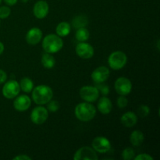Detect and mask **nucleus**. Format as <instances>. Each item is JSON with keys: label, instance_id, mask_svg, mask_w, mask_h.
Segmentation results:
<instances>
[{"label": "nucleus", "instance_id": "nucleus-3", "mask_svg": "<svg viewBox=\"0 0 160 160\" xmlns=\"http://www.w3.org/2000/svg\"><path fill=\"white\" fill-rule=\"evenodd\" d=\"M63 46L62 38L57 34H49L45 36L42 40V48L45 52L53 54L60 51Z\"/></svg>", "mask_w": 160, "mask_h": 160}, {"label": "nucleus", "instance_id": "nucleus-5", "mask_svg": "<svg viewBox=\"0 0 160 160\" xmlns=\"http://www.w3.org/2000/svg\"><path fill=\"white\" fill-rule=\"evenodd\" d=\"M20 92V88L19 82L15 80H10L6 82L2 89V95L7 99H12L19 95Z\"/></svg>", "mask_w": 160, "mask_h": 160}, {"label": "nucleus", "instance_id": "nucleus-33", "mask_svg": "<svg viewBox=\"0 0 160 160\" xmlns=\"http://www.w3.org/2000/svg\"><path fill=\"white\" fill-rule=\"evenodd\" d=\"M4 2H6V5L12 6H14L17 2V0H4Z\"/></svg>", "mask_w": 160, "mask_h": 160}, {"label": "nucleus", "instance_id": "nucleus-22", "mask_svg": "<svg viewBox=\"0 0 160 160\" xmlns=\"http://www.w3.org/2000/svg\"><path fill=\"white\" fill-rule=\"evenodd\" d=\"M19 84H20V90L25 93H30L34 88V82L29 78H23L20 80Z\"/></svg>", "mask_w": 160, "mask_h": 160}, {"label": "nucleus", "instance_id": "nucleus-34", "mask_svg": "<svg viewBox=\"0 0 160 160\" xmlns=\"http://www.w3.org/2000/svg\"><path fill=\"white\" fill-rule=\"evenodd\" d=\"M4 49H5L4 44H3L2 42H0V56H1V55L2 54V52H4Z\"/></svg>", "mask_w": 160, "mask_h": 160}, {"label": "nucleus", "instance_id": "nucleus-4", "mask_svg": "<svg viewBox=\"0 0 160 160\" xmlns=\"http://www.w3.org/2000/svg\"><path fill=\"white\" fill-rule=\"evenodd\" d=\"M128 62V56L123 52L115 51L109 55L108 58V64L109 67L114 70L123 69Z\"/></svg>", "mask_w": 160, "mask_h": 160}, {"label": "nucleus", "instance_id": "nucleus-6", "mask_svg": "<svg viewBox=\"0 0 160 160\" xmlns=\"http://www.w3.org/2000/svg\"><path fill=\"white\" fill-rule=\"evenodd\" d=\"M48 117V111L45 107L38 106L34 108L31 113V120L36 125L43 124Z\"/></svg>", "mask_w": 160, "mask_h": 160}, {"label": "nucleus", "instance_id": "nucleus-16", "mask_svg": "<svg viewBox=\"0 0 160 160\" xmlns=\"http://www.w3.org/2000/svg\"><path fill=\"white\" fill-rule=\"evenodd\" d=\"M97 106H98V111L104 115L110 113L112 109V102L106 96H102L98 99Z\"/></svg>", "mask_w": 160, "mask_h": 160}, {"label": "nucleus", "instance_id": "nucleus-26", "mask_svg": "<svg viewBox=\"0 0 160 160\" xmlns=\"http://www.w3.org/2000/svg\"><path fill=\"white\" fill-rule=\"evenodd\" d=\"M150 113V108L148 106H145V105H142V106H139V108L138 109V114L140 117L142 118H145V117H148Z\"/></svg>", "mask_w": 160, "mask_h": 160}, {"label": "nucleus", "instance_id": "nucleus-12", "mask_svg": "<svg viewBox=\"0 0 160 160\" xmlns=\"http://www.w3.org/2000/svg\"><path fill=\"white\" fill-rule=\"evenodd\" d=\"M109 75H110L109 69L106 67L101 66L93 70L91 77L95 84H99L107 81L108 78H109Z\"/></svg>", "mask_w": 160, "mask_h": 160}, {"label": "nucleus", "instance_id": "nucleus-30", "mask_svg": "<svg viewBox=\"0 0 160 160\" xmlns=\"http://www.w3.org/2000/svg\"><path fill=\"white\" fill-rule=\"evenodd\" d=\"M134 159L135 160H153V157L146 153H142L138 155L137 156H134Z\"/></svg>", "mask_w": 160, "mask_h": 160}, {"label": "nucleus", "instance_id": "nucleus-35", "mask_svg": "<svg viewBox=\"0 0 160 160\" xmlns=\"http://www.w3.org/2000/svg\"><path fill=\"white\" fill-rule=\"evenodd\" d=\"M20 1H21L22 2H23V3H26V2H28V0H20Z\"/></svg>", "mask_w": 160, "mask_h": 160}, {"label": "nucleus", "instance_id": "nucleus-32", "mask_svg": "<svg viewBox=\"0 0 160 160\" xmlns=\"http://www.w3.org/2000/svg\"><path fill=\"white\" fill-rule=\"evenodd\" d=\"M12 159L13 160H31L32 159V158L30 157L29 156H27V155H19V156H15Z\"/></svg>", "mask_w": 160, "mask_h": 160}, {"label": "nucleus", "instance_id": "nucleus-10", "mask_svg": "<svg viewBox=\"0 0 160 160\" xmlns=\"http://www.w3.org/2000/svg\"><path fill=\"white\" fill-rule=\"evenodd\" d=\"M76 54L79 57L82 58L84 59H88L93 57L95 54V50H94L93 46L87 42H79L76 45Z\"/></svg>", "mask_w": 160, "mask_h": 160}, {"label": "nucleus", "instance_id": "nucleus-29", "mask_svg": "<svg viewBox=\"0 0 160 160\" xmlns=\"http://www.w3.org/2000/svg\"><path fill=\"white\" fill-rule=\"evenodd\" d=\"M117 106L120 109H123V108L127 107L128 105V99L126 98L125 95H120L117 100Z\"/></svg>", "mask_w": 160, "mask_h": 160}, {"label": "nucleus", "instance_id": "nucleus-28", "mask_svg": "<svg viewBox=\"0 0 160 160\" xmlns=\"http://www.w3.org/2000/svg\"><path fill=\"white\" fill-rule=\"evenodd\" d=\"M11 13V9L9 6H3L0 7V19H6L9 17Z\"/></svg>", "mask_w": 160, "mask_h": 160}, {"label": "nucleus", "instance_id": "nucleus-1", "mask_svg": "<svg viewBox=\"0 0 160 160\" xmlns=\"http://www.w3.org/2000/svg\"><path fill=\"white\" fill-rule=\"evenodd\" d=\"M53 98V91L49 86L41 84L32 90V99L38 106L47 104Z\"/></svg>", "mask_w": 160, "mask_h": 160}, {"label": "nucleus", "instance_id": "nucleus-21", "mask_svg": "<svg viewBox=\"0 0 160 160\" xmlns=\"http://www.w3.org/2000/svg\"><path fill=\"white\" fill-rule=\"evenodd\" d=\"M41 62L45 69H52L56 65V59L52 54L45 52L42 55Z\"/></svg>", "mask_w": 160, "mask_h": 160}, {"label": "nucleus", "instance_id": "nucleus-9", "mask_svg": "<svg viewBox=\"0 0 160 160\" xmlns=\"http://www.w3.org/2000/svg\"><path fill=\"white\" fill-rule=\"evenodd\" d=\"M98 156L93 148L89 146H83L77 150L73 156L74 160H97Z\"/></svg>", "mask_w": 160, "mask_h": 160}, {"label": "nucleus", "instance_id": "nucleus-31", "mask_svg": "<svg viewBox=\"0 0 160 160\" xmlns=\"http://www.w3.org/2000/svg\"><path fill=\"white\" fill-rule=\"evenodd\" d=\"M7 80V74L3 70L0 69V84L5 83Z\"/></svg>", "mask_w": 160, "mask_h": 160}, {"label": "nucleus", "instance_id": "nucleus-2", "mask_svg": "<svg viewBox=\"0 0 160 160\" xmlns=\"http://www.w3.org/2000/svg\"><path fill=\"white\" fill-rule=\"evenodd\" d=\"M74 113L77 119L80 121L88 122L95 118L96 115V109L91 102L79 103L74 109Z\"/></svg>", "mask_w": 160, "mask_h": 160}, {"label": "nucleus", "instance_id": "nucleus-20", "mask_svg": "<svg viewBox=\"0 0 160 160\" xmlns=\"http://www.w3.org/2000/svg\"><path fill=\"white\" fill-rule=\"evenodd\" d=\"M88 24V19L87 16L84 15V14L76 16L72 20V26L75 29L85 28Z\"/></svg>", "mask_w": 160, "mask_h": 160}, {"label": "nucleus", "instance_id": "nucleus-23", "mask_svg": "<svg viewBox=\"0 0 160 160\" xmlns=\"http://www.w3.org/2000/svg\"><path fill=\"white\" fill-rule=\"evenodd\" d=\"M75 38L77 41L80 42H86L90 38V32L86 28H81L77 29L76 34H75Z\"/></svg>", "mask_w": 160, "mask_h": 160}, {"label": "nucleus", "instance_id": "nucleus-17", "mask_svg": "<svg viewBox=\"0 0 160 160\" xmlns=\"http://www.w3.org/2000/svg\"><path fill=\"white\" fill-rule=\"evenodd\" d=\"M120 122L126 128H132L138 122V117L134 112H127L120 117Z\"/></svg>", "mask_w": 160, "mask_h": 160}, {"label": "nucleus", "instance_id": "nucleus-25", "mask_svg": "<svg viewBox=\"0 0 160 160\" xmlns=\"http://www.w3.org/2000/svg\"><path fill=\"white\" fill-rule=\"evenodd\" d=\"M59 102L56 101V100H50L48 103H47V108L46 109H48V112H56L59 110Z\"/></svg>", "mask_w": 160, "mask_h": 160}, {"label": "nucleus", "instance_id": "nucleus-13", "mask_svg": "<svg viewBox=\"0 0 160 160\" xmlns=\"http://www.w3.org/2000/svg\"><path fill=\"white\" fill-rule=\"evenodd\" d=\"M49 12V6L48 2L44 0H39L34 4L33 7V13L34 16L38 19L45 18Z\"/></svg>", "mask_w": 160, "mask_h": 160}, {"label": "nucleus", "instance_id": "nucleus-8", "mask_svg": "<svg viewBox=\"0 0 160 160\" xmlns=\"http://www.w3.org/2000/svg\"><path fill=\"white\" fill-rule=\"evenodd\" d=\"M114 88L117 94L120 95H129L132 90V83L128 78L125 77H120L117 78L114 84Z\"/></svg>", "mask_w": 160, "mask_h": 160}, {"label": "nucleus", "instance_id": "nucleus-18", "mask_svg": "<svg viewBox=\"0 0 160 160\" xmlns=\"http://www.w3.org/2000/svg\"><path fill=\"white\" fill-rule=\"evenodd\" d=\"M70 31H71V26H70V23H67V22L66 21L60 22V23L56 26V34L61 38H63L69 35Z\"/></svg>", "mask_w": 160, "mask_h": 160}, {"label": "nucleus", "instance_id": "nucleus-15", "mask_svg": "<svg viewBox=\"0 0 160 160\" xmlns=\"http://www.w3.org/2000/svg\"><path fill=\"white\" fill-rule=\"evenodd\" d=\"M42 31L38 28H32L28 31L26 34V41L31 45H38L42 41Z\"/></svg>", "mask_w": 160, "mask_h": 160}, {"label": "nucleus", "instance_id": "nucleus-11", "mask_svg": "<svg viewBox=\"0 0 160 160\" xmlns=\"http://www.w3.org/2000/svg\"><path fill=\"white\" fill-rule=\"evenodd\" d=\"M92 146L96 152L99 153H106L111 149L110 142L102 136L95 138L92 141Z\"/></svg>", "mask_w": 160, "mask_h": 160}, {"label": "nucleus", "instance_id": "nucleus-24", "mask_svg": "<svg viewBox=\"0 0 160 160\" xmlns=\"http://www.w3.org/2000/svg\"><path fill=\"white\" fill-rule=\"evenodd\" d=\"M134 156H135V152L132 148L128 147L122 152V158L124 160L134 159Z\"/></svg>", "mask_w": 160, "mask_h": 160}, {"label": "nucleus", "instance_id": "nucleus-7", "mask_svg": "<svg viewBox=\"0 0 160 160\" xmlns=\"http://www.w3.org/2000/svg\"><path fill=\"white\" fill-rule=\"evenodd\" d=\"M80 96L87 102H94L99 97V92L95 86H84L80 89Z\"/></svg>", "mask_w": 160, "mask_h": 160}, {"label": "nucleus", "instance_id": "nucleus-19", "mask_svg": "<svg viewBox=\"0 0 160 160\" xmlns=\"http://www.w3.org/2000/svg\"><path fill=\"white\" fill-rule=\"evenodd\" d=\"M144 140L145 136L141 131H134L130 136V142L134 147H139L142 145Z\"/></svg>", "mask_w": 160, "mask_h": 160}, {"label": "nucleus", "instance_id": "nucleus-36", "mask_svg": "<svg viewBox=\"0 0 160 160\" xmlns=\"http://www.w3.org/2000/svg\"><path fill=\"white\" fill-rule=\"evenodd\" d=\"M2 0H0V4H1V2H2Z\"/></svg>", "mask_w": 160, "mask_h": 160}, {"label": "nucleus", "instance_id": "nucleus-27", "mask_svg": "<svg viewBox=\"0 0 160 160\" xmlns=\"http://www.w3.org/2000/svg\"><path fill=\"white\" fill-rule=\"evenodd\" d=\"M95 87L98 88L99 93H101L103 96H106L109 94V88L107 84H103V83H99V84H96Z\"/></svg>", "mask_w": 160, "mask_h": 160}, {"label": "nucleus", "instance_id": "nucleus-14", "mask_svg": "<svg viewBox=\"0 0 160 160\" xmlns=\"http://www.w3.org/2000/svg\"><path fill=\"white\" fill-rule=\"evenodd\" d=\"M31 105V99L27 95L17 96L14 99L13 107L18 112H25L28 110Z\"/></svg>", "mask_w": 160, "mask_h": 160}]
</instances>
